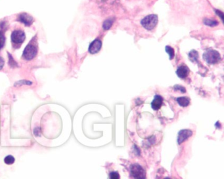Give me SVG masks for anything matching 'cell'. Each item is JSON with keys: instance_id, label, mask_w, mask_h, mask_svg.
I'll list each match as a JSON object with an SVG mask.
<instances>
[{"instance_id": "obj_10", "label": "cell", "mask_w": 224, "mask_h": 179, "mask_svg": "<svg viewBox=\"0 0 224 179\" xmlns=\"http://www.w3.org/2000/svg\"><path fill=\"white\" fill-rule=\"evenodd\" d=\"M19 20L22 23H24L26 26H30L32 24L33 22V19L31 16L26 13H23L20 15Z\"/></svg>"}, {"instance_id": "obj_3", "label": "cell", "mask_w": 224, "mask_h": 179, "mask_svg": "<svg viewBox=\"0 0 224 179\" xmlns=\"http://www.w3.org/2000/svg\"><path fill=\"white\" fill-rule=\"evenodd\" d=\"M131 175L135 178H145L146 173L142 167L138 164H133L130 167Z\"/></svg>"}, {"instance_id": "obj_11", "label": "cell", "mask_w": 224, "mask_h": 179, "mask_svg": "<svg viewBox=\"0 0 224 179\" xmlns=\"http://www.w3.org/2000/svg\"><path fill=\"white\" fill-rule=\"evenodd\" d=\"M177 103L182 107H186L190 103V99L187 97H179L176 99Z\"/></svg>"}, {"instance_id": "obj_15", "label": "cell", "mask_w": 224, "mask_h": 179, "mask_svg": "<svg viewBox=\"0 0 224 179\" xmlns=\"http://www.w3.org/2000/svg\"><path fill=\"white\" fill-rule=\"evenodd\" d=\"M165 50L166 53H168V55H170V60H172L173 57H174V50H173V48H172L170 46H166Z\"/></svg>"}, {"instance_id": "obj_8", "label": "cell", "mask_w": 224, "mask_h": 179, "mask_svg": "<svg viewBox=\"0 0 224 179\" xmlns=\"http://www.w3.org/2000/svg\"><path fill=\"white\" fill-rule=\"evenodd\" d=\"M189 73V69L187 66L182 65L180 67H178V68L176 70V74L177 76L181 78V79H185V78L187 77Z\"/></svg>"}, {"instance_id": "obj_1", "label": "cell", "mask_w": 224, "mask_h": 179, "mask_svg": "<svg viewBox=\"0 0 224 179\" xmlns=\"http://www.w3.org/2000/svg\"><path fill=\"white\" fill-rule=\"evenodd\" d=\"M203 58L207 63L210 64H214L219 63L221 59L220 53L216 50L209 49L203 54Z\"/></svg>"}, {"instance_id": "obj_17", "label": "cell", "mask_w": 224, "mask_h": 179, "mask_svg": "<svg viewBox=\"0 0 224 179\" xmlns=\"http://www.w3.org/2000/svg\"><path fill=\"white\" fill-rule=\"evenodd\" d=\"M5 36L3 33L0 32V49H2L4 45H5Z\"/></svg>"}, {"instance_id": "obj_7", "label": "cell", "mask_w": 224, "mask_h": 179, "mask_svg": "<svg viewBox=\"0 0 224 179\" xmlns=\"http://www.w3.org/2000/svg\"><path fill=\"white\" fill-rule=\"evenodd\" d=\"M102 46V42L99 40H94L92 43L89 45V52L91 54H96L97 53Z\"/></svg>"}, {"instance_id": "obj_6", "label": "cell", "mask_w": 224, "mask_h": 179, "mask_svg": "<svg viewBox=\"0 0 224 179\" xmlns=\"http://www.w3.org/2000/svg\"><path fill=\"white\" fill-rule=\"evenodd\" d=\"M193 135V132L191 130L188 129H183L180 131L178 133L177 136V142L178 144H181L185 141H186L187 138L190 137H191Z\"/></svg>"}, {"instance_id": "obj_16", "label": "cell", "mask_w": 224, "mask_h": 179, "mask_svg": "<svg viewBox=\"0 0 224 179\" xmlns=\"http://www.w3.org/2000/svg\"><path fill=\"white\" fill-rule=\"evenodd\" d=\"M204 24L210 26H215L217 24V21L213 20H210V19H205L204 20Z\"/></svg>"}, {"instance_id": "obj_5", "label": "cell", "mask_w": 224, "mask_h": 179, "mask_svg": "<svg viewBox=\"0 0 224 179\" xmlns=\"http://www.w3.org/2000/svg\"><path fill=\"white\" fill-rule=\"evenodd\" d=\"M25 40V33L21 30H15L11 34V41L14 44H21Z\"/></svg>"}, {"instance_id": "obj_20", "label": "cell", "mask_w": 224, "mask_h": 179, "mask_svg": "<svg viewBox=\"0 0 224 179\" xmlns=\"http://www.w3.org/2000/svg\"><path fill=\"white\" fill-rule=\"evenodd\" d=\"M4 60L3 59V58L0 57V70L3 68V67L4 66Z\"/></svg>"}, {"instance_id": "obj_13", "label": "cell", "mask_w": 224, "mask_h": 179, "mask_svg": "<svg viewBox=\"0 0 224 179\" xmlns=\"http://www.w3.org/2000/svg\"><path fill=\"white\" fill-rule=\"evenodd\" d=\"M15 161V158L13 157V155H9L6 156V157H5V159H4L5 164H6L7 165L13 164Z\"/></svg>"}, {"instance_id": "obj_19", "label": "cell", "mask_w": 224, "mask_h": 179, "mask_svg": "<svg viewBox=\"0 0 224 179\" xmlns=\"http://www.w3.org/2000/svg\"><path fill=\"white\" fill-rule=\"evenodd\" d=\"M174 89H176V90H180L182 93H186V89H185L183 87H181V86H180V85H175Z\"/></svg>"}, {"instance_id": "obj_18", "label": "cell", "mask_w": 224, "mask_h": 179, "mask_svg": "<svg viewBox=\"0 0 224 179\" xmlns=\"http://www.w3.org/2000/svg\"><path fill=\"white\" fill-rule=\"evenodd\" d=\"M110 178H114V179H118L120 178V175L119 173H118L117 172H111L110 173Z\"/></svg>"}, {"instance_id": "obj_12", "label": "cell", "mask_w": 224, "mask_h": 179, "mask_svg": "<svg viewBox=\"0 0 224 179\" xmlns=\"http://www.w3.org/2000/svg\"><path fill=\"white\" fill-rule=\"evenodd\" d=\"M113 24V20L112 19H109L106 20L103 24V29L105 30H109L110 28V27L112 26Z\"/></svg>"}, {"instance_id": "obj_2", "label": "cell", "mask_w": 224, "mask_h": 179, "mask_svg": "<svg viewBox=\"0 0 224 179\" xmlns=\"http://www.w3.org/2000/svg\"><path fill=\"white\" fill-rule=\"evenodd\" d=\"M158 22V16L156 15H148L141 20V24L145 29L148 30H153Z\"/></svg>"}, {"instance_id": "obj_9", "label": "cell", "mask_w": 224, "mask_h": 179, "mask_svg": "<svg viewBox=\"0 0 224 179\" xmlns=\"http://www.w3.org/2000/svg\"><path fill=\"white\" fill-rule=\"evenodd\" d=\"M163 103V98L159 95H155L154 100L151 103V107L154 110H158L160 108V107Z\"/></svg>"}, {"instance_id": "obj_4", "label": "cell", "mask_w": 224, "mask_h": 179, "mask_svg": "<svg viewBox=\"0 0 224 179\" xmlns=\"http://www.w3.org/2000/svg\"><path fill=\"white\" fill-rule=\"evenodd\" d=\"M37 51H38L37 48L34 46L29 44L28 45L26 48L25 49L22 57H23V58L26 60H32L36 56Z\"/></svg>"}, {"instance_id": "obj_14", "label": "cell", "mask_w": 224, "mask_h": 179, "mask_svg": "<svg viewBox=\"0 0 224 179\" xmlns=\"http://www.w3.org/2000/svg\"><path fill=\"white\" fill-rule=\"evenodd\" d=\"M189 57L191 61H195L197 60V58L199 57L198 53L195 51V50H193L189 54Z\"/></svg>"}]
</instances>
